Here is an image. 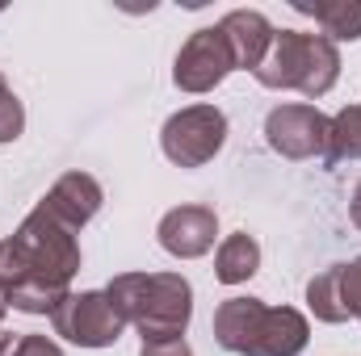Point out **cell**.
I'll list each match as a JSON object with an SVG mask.
<instances>
[{"label":"cell","mask_w":361,"mask_h":356,"mask_svg":"<svg viewBox=\"0 0 361 356\" xmlns=\"http://www.w3.org/2000/svg\"><path fill=\"white\" fill-rule=\"evenodd\" d=\"M349 218H353V227L361 231V180H357V189H353V201H349Z\"/></svg>","instance_id":"ffe728a7"},{"label":"cell","mask_w":361,"mask_h":356,"mask_svg":"<svg viewBox=\"0 0 361 356\" xmlns=\"http://www.w3.org/2000/svg\"><path fill=\"white\" fill-rule=\"evenodd\" d=\"M17 356H63V348L51 336H21L17 340Z\"/></svg>","instance_id":"ac0fdd59"},{"label":"cell","mask_w":361,"mask_h":356,"mask_svg":"<svg viewBox=\"0 0 361 356\" xmlns=\"http://www.w3.org/2000/svg\"><path fill=\"white\" fill-rule=\"evenodd\" d=\"M227 143V113L210 101L185 105L177 109L164 130H160V151L169 155V164L177 168H202L210 164Z\"/></svg>","instance_id":"5b68a950"},{"label":"cell","mask_w":361,"mask_h":356,"mask_svg":"<svg viewBox=\"0 0 361 356\" xmlns=\"http://www.w3.org/2000/svg\"><path fill=\"white\" fill-rule=\"evenodd\" d=\"M4 92H13V89H8V80H4V76H0V96H4Z\"/></svg>","instance_id":"603a6c76"},{"label":"cell","mask_w":361,"mask_h":356,"mask_svg":"<svg viewBox=\"0 0 361 356\" xmlns=\"http://www.w3.org/2000/svg\"><path fill=\"white\" fill-rule=\"evenodd\" d=\"M25 130V105L17 101V92L0 96V143H17Z\"/></svg>","instance_id":"2e32d148"},{"label":"cell","mask_w":361,"mask_h":356,"mask_svg":"<svg viewBox=\"0 0 361 356\" xmlns=\"http://www.w3.org/2000/svg\"><path fill=\"white\" fill-rule=\"evenodd\" d=\"M341 293H345V306H349V319L361 323V256L341 265Z\"/></svg>","instance_id":"e0dca14e"},{"label":"cell","mask_w":361,"mask_h":356,"mask_svg":"<svg viewBox=\"0 0 361 356\" xmlns=\"http://www.w3.org/2000/svg\"><path fill=\"white\" fill-rule=\"evenodd\" d=\"M235 72V59L227 51V38L219 34V25H202L180 42L177 59H173V84L189 96L214 92L227 76Z\"/></svg>","instance_id":"52a82bcc"},{"label":"cell","mask_w":361,"mask_h":356,"mask_svg":"<svg viewBox=\"0 0 361 356\" xmlns=\"http://www.w3.org/2000/svg\"><path fill=\"white\" fill-rule=\"evenodd\" d=\"M105 293L143 344L185 340L193 319V285L180 272H118Z\"/></svg>","instance_id":"7a4b0ae2"},{"label":"cell","mask_w":361,"mask_h":356,"mask_svg":"<svg viewBox=\"0 0 361 356\" xmlns=\"http://www.w3.org/2000/svg\"><path fill=\"white\" fill-rule=\"evenodd\" d=\"M261 89L273 92H302L307 101H319L341 80V51L324 34L302 30H277L265 63L252 72Z\"/></svg>","instance_id":"277c9868"},{"label":"cell","mask_w":361,"mask_h":356,"mask_svg":"<svg viewBox=\"0 0 361 356\" xmlns=\"http://www.w3.org/2000/svg\"><path fill=\"white\" fill-rule=\"evenodd\" d=\"M345 160H361V101L345 105L328 122V147H324V168H341Z\"/></svg>","instance_id":"5bb4252c"},{"label":"cell","mask_w":361,"mask_h":356,"mask_svg":"<svg viewBox=\"0 0 361 356\" xmlns=\"http://www.w3.org/2000/svg\"><path fill=\"white\" fill-rule=\"evenodd\" d=\"M298 13L315 17V25L324 30L328 42H357L361 38V0H294Z\"/></svg>","instance_id":"4fadbf2b"},{"label":"cell","mask_w":361,"mask_h":356,"mask_svg":"<svg viewBox=\"0 0 361 356\" xmlns=\"http://www.w3.org/2000/svg\"><path fill=\"white\" fill-rule=\"evenodd\" d=\"M307 306L319 323H349V306H345V293H341V265H328L319 276L307 281Z\"/></svg>","instance_id":"9a60e30c"},{"label":"cell","mask_w":361,"mask_h":356,"mask_svg":"<svg viewBox=\"0 0 361 356\" xmlns=\"http://www.w3.org/2000/svg\"><path fill=\"white\" fill-rule=\"evenodd\" d=\"M214 344L235 356H298L311 340V323L294 306H269L261 298H227L214 310Z\"/></svg>","instance_id":"3957f363"},{"label":"cell","mask_w":361,"mask_h":356,"mask_svg":"<svg viewBox=\"0 0 361 356\" xmlns=\"http://www.w3.org/2000/svg\"><path fill=\"white\" fill-rule=\"evenodd\" d=\"M17 340H21V336H8V331H0V356H17Z\"/></svg>","instance_id":"44dd1931"},{"label":"cell","mask_w":361,"mask_h":356,"mask_svg":"<svg viewBox=\"0 0 361 356\" xmlns=\"http://www.w3.org/2000/svg\"><path fill=\"white\" fill-rule=\"evenodd\" d=\"M214 235H219V214L210 205H177L160 218L156 227V239L169 256L177 260H197L214 248Z\"/></svg>","instance_id":"9c48e42d"},{"label":"cell","mask_w":361,"mask_h":356,"mask_svg":"<svg viewBox=\"0 0 361 356\" xmlns=\"http://www.w3.org/2000/svg\"><path fill=\"white\" fill-rule=\"evenodd\" d=\"M42 205L59 222H68L72 231H85L92 218L101 214V205H105V189L89 172H63V177L51 184V193L42 197Z\"/></svg>","instance_id":"8fae6325"},{"label":"cell","mask_w":361,"mask_h":356,"mask_svg":"<svg viewBox=\"0 0 361 356\" xmlns=\"http://www.w3.org/2000/svg\"><path fill=\"white\" fill-rule=\"evenodd\" d=\"M139 356H193V348L185 340H173V344H143Z\"/></svg>","instance_id":"d6986e66"},{"label":"cell","mask_w":361,"mask_h":356,"mask_svg":"<svg viewBox=\"0 0 361 356\" xmlns=\"http://www.w3.org/2000/svg\"><path fill=\"white\" fill-rule=\"evenodd\" d=\"M51 327L76 348H114L126 331V319L114 310L105 289H80L59 302V310L51 314Z\"/></svg>","instance_id":"8992f818"},{"label":"cell","mask_w":361,"mask_h":356,"mask_svg":"<svg viewBox=\"0 0 361 356\" xmlns=\"http://www.w3.org/2000/svg\"><path fill=\"white\" fill-rule=\"evenodd\" d=\"M257 268H261V243L248 231H235L219 243V252H214V281L219 285H244L257 276Z\"/></svg>","instance_id":"7c38bea8"},{"label":"cell","mask_w":361,"mask_h":356,"mask_svg":"<svg viewBox=\"0 0 361 356\" xmlns=\"http://www.w3.org/2000/svg\"><path fill=\"white\" fill-rule=\"evenodd\" d=\"M328 113L315 109V105H302V101H290V105H277L265 117V143L269 151H277L281 160H324V147H328Z\"/></svg>","instance_id":"ba28073f"},{"label":"cell","mask_w":361,"mask_h":356,"mask_svg":"<svg viewBox=\"0 0 361 356\" xmlns=\"http://www.w3.org/2000/svg\"><path fill=\"white\" fill-rule=\"evenodd\" d=\"M4 314H8V302H4V293H0V331H4Z\"/></svg>","instance_id":"7402d4cb"},{"label":"cell","mask_w":361,"mask_h":356,"mask_svg":"<svg viewBox=\"0 0 361 356\" xmlns=\"http://www.w3.org/2000/svg\"><path fill=\"white\" fill-rule=\"evenodd\" d=\"M80 231L59 222L42 201L0 243V293L17 314H55L80 272Z\"/></svg>","instance_id":"6da1fadb"},{"label":"cell","mask_w":361,"mask_h":356,"mask_svg":"<svg viewBox=\"0 0 361 356\" xmlns=\"http://www.w3.org/2000/svg\"><path fill=\"white\" fill-rule=\"evenodd\" d=\"M219 34L227 38V51L235 59V72H257L265 63V55H269L277 30L269 25V17L257 13V8H231L219 21Z\"/></svg>","instance_id":"30bf717a"}]
</instances>
